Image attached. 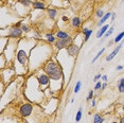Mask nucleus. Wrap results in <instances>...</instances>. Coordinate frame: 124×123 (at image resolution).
Masks as SVG:
<instances>
[{
    "mask_svg": "<svg viewBox=\"0 0 124 123\" xmlns=\"http://www.w3.org/2000/svg\"><path fill=\"white\" fill-rule=\"evenodd\" d=\"M51 55H52V48L50 46V44H48L47 41L46 43L37 41L35 47L31 50L28 70L33 71L36 68L40 67L41 65L44 66L51 58Z\"/></svg>",
    "mask_w": 124,
    "mask_h": 123,
    "instance_id": "obj_1",
    "label": "nucleus"
},
{
    "mask_svg": "<svg viewBox=\"0 0 124 123\" xmlns=\"http://www.w3.org/2000/svg\"><path fill=\"white\" fill-rule=\"evenodd\" d=\"M43 70L49 75L51 82L50 84H52L53 82H61L64 83V72L63 68L61 67V65L55 61L54 57H51L46 64L43 66Z\"/></svg>",
    "mask_w": 124,
    "mask_h": 123,
    "instance_id": "obj_2",
    "label": "nucleus"
},
{
    "mask_svg": "<svg viewBox=\"0 0 124 123\" xmlns=\"http://www.w3.org/2000/svg\"><path fill=\"white\" fill-rule=\"evenodd\" d=\"M22 34H23V31L21 30L20 27H16L14 24L13 27L9 28V32H8L7 37L10 39H21Z\"/></svg>",
    "mask_w": 124,
    "mask_h": 123,
    "instance_id": "obj_3",
    "label": "nucleus"
},
{
    "mask_svg": "<svg viewBox=\"0 0 124 123\" xmlns=\"http://www.w3.org/2000/svg\"><path fill=\"white\" fill-rule=\"evenodd\" d=\"M71 44H73V37L66 38V39H56V41L53 44V48L56 51H61L63 49H66L67 47H69Z\"/></svg>",
    "mask_w": 124,
    "mask_h": 123,
    "instance_id": "obj_4",
    "label": "nucleus"
},
{
    "mask_svg": "<svg viewBox=\"0 0 124 123\" xmlns=\"http://www.w3.org/2000/svg\"><path fill=\"white\" fill-rule=\"evenodd\" d=\"M32 111H33V105H32V103H30V102L21 104L20 107H19V109H18V113L22 118L29 117L30 115L32 114Z\"/></svg>",
    "mask_w": 124,
    "mask_h": 123,
    "instance_id": "obj_5",
    "label": "nucleus"
},
{
    "mask_svg": "<svg viewBox=\"0 0 124 123\" xmlns=\"http://www.w3.org/2000/svg\"><path fill=\"white\" fill-rule=\"evenodd\" d=\"M80 49H81V47L78 46V45L73 43L70 45L69 47L66 48V54L72 58H75L78 55V53H80Z\"/></svg>",
    "mask_w": 124,
    "mask_h": 123,
    "instance_id": "obj_6",
    "label": "nucleus"
},
{
    "mask_svg": "<svg viewBox=\"0 0 124 123\" xmlns=\"http://www.w3.org/2000/svg\"><path fill=\"white\" fill-rule=\"evenodd\" d=\"M36 77H37V80H38V82L39 84H40V86H43V87L45 88L46 86H48L50 84V82H51V80H50V77H49V75H48L46 72H41L40 74H38V75H36Z\"/></svg>",
    "mask_w": 124,
    "mask_h": 123,
    "instance_id": "obj_7",
    "label": "nucleus"
},
{
    "mask_svg": "<svg viewBox=\"0 0 124 123\" xmlns=\"http://www.w3.org/2000/svg\"><path fill=\"white\" fill-rule=\"evenodd\" d=\"M123 45H124V39H123V40H121V41H120V44H119V46H118L117 48H115L114 51H112L111 53H109V54L107 55L106 58H105V61H106V62H109V61L114 60V58L116 57V55H117L118 53H119V51L121 50V48L123 47Z\"/></svg>",
    "mask_w": 124,
    "mask_h": 123,
    "instance_id": "obj_8",
    "label": "nucleus"
},
{
    "mask_svg": "<svg viewBox=\"0 0 124 123\" xmlns=\"http://www.w3.org/2000/svg\"><path fill=\"white\" fill-rule=\"evenodd\" d=\"M92 33H93V29H90V28H87V27H84L83 29H82V34L84 35V43L89 40Z\"/></svg>",
    "mask_w": 124,
    "mask_h": 123,
    "instance_id": "obj_9",
    "label": "nucleus"
},
{
    "mask_svg": "<svg viewBox=\"0 0 124 123\" xmlns=\"http://www.w3.org/2000/svg\"><path fill=\"white\" fill-rule=\"evenodd\" d=\"M55 36L57 39H66V38L71 37L70 33L67 32V31H64V30H57L55 32Z\"/></svg>",
    "mask_w": 124,
    "mask_h": 123,
    "instance_id": "obj_10",
    "label": "nucleus"
},
{
    "mask_svg": "<svg viewBox=\"0 0 124 123\" xmlns=\"http://www.w3.org/2000/svg\"><path fill=\"white\" fill-rule=\"evenodd\" d=\"M32 7H33V9H35V10H41V11L47 9L46 3H45L43 0H34L32 3Z\"/></svg>",
    "mask_w": 124,
    "mask_h": 123,
    "instance_id": "obj_11",
    "label": "nucleus"
},
{
    "mask_svg": "<svg viewBox=\"0 0 124 123\" xmlns=\"http://www.w3.org/2000/svg\"><path fill=\"white\" fill-rule=\"evenodd\" d=\"M109 28H110V26H109L108 23H105L104 26H102V27L100 28V29H99L98 32H97V35H95V37H97V38L103 37V36L105 35V33L109 30Z\"/></svg>",
    "mask_w": 124,
    "mask_h": 123,
    "instance_id": "obj_12",
    "label": "nucleus"
},
{
    "mask_svg": "<svg viewBox=\"0 0 124 123\" xmlns=\"http://www.w3.org/2000/svg\"><path fill=\"white\" fill-rule=\"evenodd\" d=\"M45 39H46V41L48 44H54L55 41H56V39H57V38H56V36H55V34H53V33H51V32H48V33H46V34H45Z\"/></svg>",
    "mask_w": 124,
    "mask_h": 123,
    "instance_id": "obj_13",
    "label": "nucleus"
},
{
    "mask_svg": "<svg viewBox=\"0 0 124 123\" xmlns=\"http://www.w3.org/2000/svg\"><path fill=\"white\" fill-rule=\"evenodd\" d=\"M110 17H111V12H107V13L105 14V15L103 16L102 18L99 19V21H98L97 26H98L99 28H101L102 26H104V24H105V22H106L107 20H108V19L110 18Z\"/></svg>",
    "mask_w": 124,
    "mask_h": 123,
    "instance_id": "obj_14",
    "label": "nucleus"
},
{
    "mask_svg": "<svg viewBox=\"0 0 124 123\" xmlns=\"http://www.w3.org/2000/svg\"><path fill=\"white\" fill-rule=\"evenodd\" d=\"M71 26L72 28H74L75 30L78 29L82 26V19L78 17V16H74V17L71 18Z\"/></svg>",
    "mask_w": 124,
    "mask_h": 123,
    "instance_id": "obj_15",
    "label": "nucleus"
},
{
    "mask_svg": "<svg viewBox=\"0 0 124 123\" xmlns=\"http://www.w3.org/2000/svg\"><path fill=\"white\" fill-rule=\"evenodd\" d=\"M47 13H48V16H49L50 19H55V17L57 16L58 14V11L56 8H48L47 9Z\"/></svg>",
    "mask_w": 124,
    "mask_h": 123,
    "instance_id": "obj_16",
    "label": "nucleus"
},
{
    "mask_svg": "<svg viewBox=\"0 0 124 123\" xmlns=\"http://www.w3.org/2000/svg\"><path fill=\"white\" fill-rule=\"evenodd\" d=\"M114 31H115V26H111L110 28H109V30L107 31V32L105 33V35L103 36L102 38H101V43H103L104 40L106 39V38H108V37H110V35L112 34V33H114Z\"/></svg>",
    "mask_w": 124,
    "mask_h": 123,
    "instance_id": "obj_17",
    "label": "nucleus"
},
{
    "mask_svg": "<svg viewBox=\"0 0 124 123\" xmlns=\"http://www.w3.org/2000/svg\"><path fill=\"white\" fill-rule=\"evenodd\" d=\"M117 87H118V91L120 93H124V77H121L119 80V82L117 84Z\"/></svg>",
    "mask_w": 124,
    "mask_h": 123,
    "instance_id": "obj_18",
    "label": "nucleus"
},
{
    "mask_svg": "<svg viewBox=\"0 0 124 123\" xmlns=\"http://www.w3.org/2000/svg\"><path fill=\"white\" fill-rule=\"evenodd\" d=\"M18 2L24 8L32 7V3H33V1H31V0H18Z\"/></svg>",
    "mask_w": 124,
    "mask_h": 123,
    "instance_id": "obj_19",
    "label": "nucleus"
},
{
    "mask_svg": "<svg viewBox=\"0 0 124 123\" xmlns=\"http://www.w3.org/2000/svg\"><path fill=\"white\" fill-rule=\"evenodd\" d=\"M103 122H104V118L100 114H95L93 116V123H103Z\"/></svg>",
    "mask_w": 124,
    "mask_h": 123,
    "instance_id": "obj_20",
    "label": "nucleus"
},
{
    "mask_svg": "<svg viewBox=\"0 0 124 123\" xmlns=\"http://www.w3.org/2000/svg\"><path fill=\"white\" fill-rule=\"evenodd\" d=\"M82 116H83V107H81L78 108V113L77 115H75V122H80L81 121V119H82Z\"/></svg>",
    "mask_w": 124,
    "mask_h": 123,
    "instance_id": "obj_21",
    "label": "nucleus"
},
{
    "mask_svg": "<svg viewBox=\"0 0 124 123\" xmlns=\"http://www.w3.org/2000/svg\"><path fill=\"white\" fill-rule=\"evenodd\" d=\"M104 52H105V48H102V49H101V50H100V51H99V52H98V54H97V55H95V56H94L93 58H92V61H91V65H92V64H94V63H95V62H97V60H98V58H99V57H100V56H101V55H102V54H103V53H104Z\"/></svg>",
    "mask_w": 124,
    "mask_h": 123,
    "instance_id": "obj_22",
    "label": "nucleus"
},
{
    "mask_svg": "<svg viewBox=\"0 0 124 123\" xmlns=\"http://www.w3.org/2000/svg\"><path fill=\"white\" fill-rule=\"evenodd\" d=\"M123 39H124V31L120 32L119 34H118V35L115 37V43H116V44H118V43H120V41H121V40H123Z\"/></svg>",
    "mask_w": 124,
    "mask_h": 123,
    "instance_id": "obj_23",
    "label": "nucleus"
},
{
    "mask_svg": "<svg viewBox=\"0 0 124 123\" xmlns=\"http://www.w3.org/2000/svg\"><path fill=\"white\" fill-rule=\"evenodd\" d=\"M21 30L23 31L24 33H29V32H31V27L29 26L28 23H24L23 21H22V24H21Z\"/></svg>",
    "mask_w": 124,
    "mask_h": 123,
    "instance_id": "obj_24",
    "label": "nucleus"
},
{
    "mask_svg": "<svg viewBox=\"0 0 124 123\" xmlns=\"http://www.w3.org/2000/svg\"><path fill=\"white\" fill-rule=\"evenodd\" d=\"M105 14H106V13L104 12V11H103L102 9H98L97 11H95V17L99 18V19H101L104 15H105Z\"/></svg>",
    "mask_w": 124,
    "mask_h": 123,
    "instance_id": "obj_25",
    "label": "nucleus"
},
{
    "mask_svg": "<svg viewBox=\"0 0 124 123\" xmlns=\"http://www.w3.org/2000/svg\"><path fill=\"white\" fill-rule=\"evenodd\" d=\"M81 87H82V81H78L77 84H75V86H74V88H73V92H74V93H78V92L81 90Z\"/></svg>",
    "mask_w": 124,
    "mask_h": 123,
    "instance_id": "obj_26",
    "label": "nucleus"
},
{
    "mask_svg": "<svg viewBox=\"0 0 124 123\" xmlns=\"http://www.w3.org/2000/svg\"><path fill=\"white\" fill-rule=\"evenodd\" d=\"M93 98H94V91H93V90H90L89 93H88V97H87V99H86V101H87V102L91 101Z\"/></svg>",
    "mask_w": 124,
    "mask_h": 123,
    "instance_id": "obj_27",
    "label": "nucleus"
},
{
    "mask_svg": "<svg viewBox=\"0 0 124 123\" xmlns=\"http://www.w3.org/2000/svg\"><path fill=\"white\" fill-rule=\"evenodd\" d=\"M101 87H102V83H101V81H99V82L95 83V86H94V90H100Z\"/></svg>",
    "mask_w": 124,
    "mask_h": 123,
    "instance_id": "obj_28",
    "label": "nucleus"
},
{
    "mask_svg": "<svg viewBox=\"0 0 124 123\" xmlns=\"http://www.w3.org/2000/svg\"><path fill=\"white\" fill-rule=\"evenodd\" d=\"M100 79H102V75H101V73H98V74L94 77L93 81H94L95 83H97V82H99V81H100Z\"/></svg>",
    "mask_w": 124,
    "mask_h": 123,
    "instance_id": "obj_29",
    "label": "nucleus"
},
{
    "mask_svg": "<svg viewBox=\"0 0 124 123\" xmlns=\"http://www.w3.org/2000/svg\"><path fill=\"white\" fill-rule=\"evenodd\" d=\"M95 105H97V101H95V99L93 98V99L91 100V107H92V108L95 107Z\"/></svg>",
    "mask_w": 124,
    "mask_h": 123,
    "instance_id": "obj_30",
    "label": "nucleus"
},
{
    "mask_svg": "<svg viewBox=\"0 0 124 123\" xmlns=\"http://www.w3.org/2000/svg\"><path fill=\"white\" fill-rule=\"evenodd\" d=\"M106 87H107V82H104L103 84H102V87H101V90H105L106 89Z\"/></svg>",
    "mask_w": 124,
    "mask_h": 123,
    "instance_id": "obj_31",
    "label": "nucleus"
},
{
    "mask_svg": "<svg viewBox=\"0 0 124 123\" xmlns=\"http://www.w3.org/2000/svg\"><path fill=\"white\" fill-rule=\"evenodd\" d=\"M62 20H63L64 22H68L69 21V17L68 16H63V17H62Z\"/></svg>",
    "mask_w": 124,
    "mask_h": 123,
    "instance_id": "obj_32",
    "label": "nucleus"
},
{
    "mask_svg": "<svg viewBox=\"0 0 124 123\" xmlns=\"http://www.w3.org/2000/svg\"><path fill=\"white\" fill-rule=\"evenodd\" d=\"M123 68H124V67L122 65H118L117 67H116V70H117V71H121Z\"/></svg>",
    "mask_w": 124,
    "mask_h": 123,
    "instance_id": "obj_33",
    "label": "nucleus"
},
{
    "mask_svg": "<svg viewBox=\"0 0 124 123\" xmlns=\"http://www.w3.org/2000/svg\"><path fill=\"white\" fill-rule=\"evenodd\" d=\"M111 22H114L116 20V13H111Z\"/></svg>",
    "mask_w": 124,
    "mask_h": 123,
    "instance_id": "obj_34",
    "label": "nucleus"
},
{
    "mask_svg": "<svg viewBox=\"0 0 124 123\" xmlns=\"http://www.w3.org/2000/svg\"><path fill=\"white\" fill-rule=\"evenodd\" d=\"M102 81H104V82H107V80H108V77H107V75L106 74H104L102 75V79H101Z\"/></svg>",
    "mask_w": 124,
    "mask_h": 123,
    "instance_id": "obj_35",
    "label": "nucleus"
},
{
    "mask_svg": "<svg viewBox=\"0 0 124 123\" xmlns=\"http://www.w3.org/2000/svg\"><path fill=\"white\" fill-rule=\"evenodd\" d=\"M114 43H115V39H111L108 44H107V46H108V47H111V46H112V44H114Z\"/></svg>",
    "mask_w": 124,
    "mask_h": 123,
    "instance_id": "obj_36",
    "label": "nucleus"
},
{
    "mask_svg": "<svg viewBox=\"0 0 124 123\" xmlns=\"http://www.w3.org/2000/svg\"><path fill=\"white\" fill-rule=\"evenodd\" d=\"M119 123H124V117H122V118L120 119V121H119Z\"/></svg>",
    "mask_w": 124,
    "mask_h": 123,
    "instance_id": "obj_37",
    "label": "nucleus"
},
{
    "mask_svg": "<svg viewBox=\"0 0 124 123\" xmlns=\"http://www.w3.org/2000/svg\"><path fill=\"white\" fill-rule=\"evenodd\" d=\"M110 123H119L118 121H112V122H110Z\"/></svg>",
    "mask_w": 124,
    "mask_h": 123,
    "instance_id": "obj_38",
    "label": "nucleus"
},
{
    "mask_svg": "<svg viewBox=\"0 0 124 123\" xmlns=\"http://www.w3.org/2000/svg\"><path fill=\"white\" fill-rule=\"evenodd\" d=\"M107 1H112V0H107Z\"/></svg>",
    "mask_w": 124,
    "mask_h": 123,
    "instance_id": "obj_39",
    "label": "nucleus"
},
{
    "mask_svg": "<svg viewBox=\"0 0 124 123\" xmlns=\"http://www.w3.org/2000/svg\"><path fill=\"white\" fill-rule=\"evenodd\" d=\"M75 123H78V122H75Z\"/></svg>",
    "mask_w": 124,
    "mask_h": 123,
    "instance_id": "obj_40",
    "label": "nucleus"
},
{
    "mask_svg": "<svg viewBox=\"0 0 124 123\" xmlns=\"http://www.w3.org/2000/svg\"><path fill=\"white\" fill-rule=\"evenodd\" d=\"M122 1H123V0H122Z\"/></svg>",
    "mask_w": 124,
    "mask_h": 123,
    "instance_id": "obj_41",
    "label": "nucleus"
}]
</instances>
